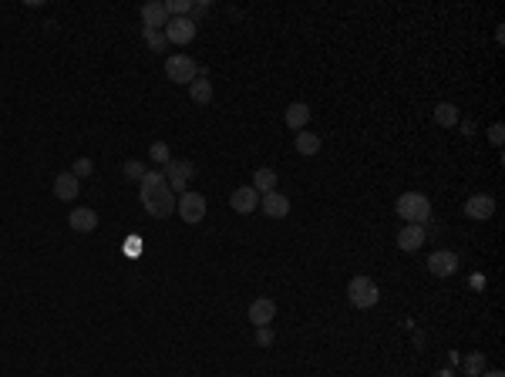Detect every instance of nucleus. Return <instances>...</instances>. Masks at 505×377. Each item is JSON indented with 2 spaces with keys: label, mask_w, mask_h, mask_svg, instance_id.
Segmentation results:
<instances>
[{
  "label": "nucleus",
  "mask_w": 505,
  "mask_h": 377,
  "mask_svg": "<svg viewBox=\"0 0 505 377\" xmlns=\"http://www.w3.org/2000/svg\"><path fill=\"white\" fill-rule=\"evenodd\" d=\"M310 122V108L303 101H294V105H286V125L294 128V132H303V125Z\"/></svg>",
  "instance_id": "17"
},
{
  "label": "nucleus",
  "mask_w": 505,
  "mask_h": 377,
  "mask_svg": "<svg viewBox=\"0 0 505 377\" xmlns=\"http://www.w3.org/2000/svg\"><path fill=\"white\" fill-rule=\"evenodd\" d=\"M428 269H431L435 277H451V273H458V256L448 250H435L428 256Z\"/></svg>",
  "instance_id": "13"
},
{
  "label": "nucleus",
  "mask_w": 505,
  "mask_h": 377,
  "mask_svg": "<svg viewBox=\"0 0 505 377\" xmlns=\"http://www.w3.org/2000/svg\"><path fill=\"white\" fill-rule=\"evenodd\" d=\"M465 216H468V219H478V223L492 219V216H495V199L485 196V192L472 196L468 202H465Z\"/></svg>",
  "instance_id": "11"
},
{
  "label": "nucleus",
  "mask_w": 505,
  "mask_h": 377,
  "mask_svg": "<svg viewBox=\"0 0 505 377\" xmlns=\"http://www.w3.org/2000/svg\"><path fill=\"white\" fill-rule=\"evenodd\" d=\"M394 212H397L405 223L424 226L431 219V199L421 196V192H405V196H397V202H394Z\"/></svg>",
  "instance_id": "2"
},
{
  "label": "nucleus",
  "mask_w": 505,
  "mask_h": 377,
  "mask_svg": "<svg viewBox=\"0 0 505 377\" xmlns=\"http://www.w3.org/2000/svg\"><path fill=\"white\" fill-rule=\"evenodd\" d=\"M273 340H277V334H273L269 327H256V344H260V347H269Z\"/></svg>",
  "instance_id": "28"
},
{
  "label": "nucleus",
  "mask_w": 505,
  "mask_h": 377,
  "mask_svg": "<svg viewBox=\"0 0 505 377\" xmlns=\"http://www.w3.org/2000/svg\"><path fill=\"white\" fill-rule=\"evenodd\" d=\"M162 175H166L168 189L172 192H189L185 185H189V179L196 175V166L189 162V158H172L168 166H162Z\"/></svg>",
  "instance_id": "5"
},
{
  "label": "nucleus",
  "mask_w": 505,
  "mask_h": 377,
  "mask_svg": "<svg viewBox=\"0 0 505 377\" xmlns=\"http://www.w3.org/2000/svg\"><path fill=\"white\" fill-rule=\"evenodd\" d=\"M141 34H145V41H149V47H152L155 54H162V51L168 47V41H166V34H162V30H145L141 28Z\"/></svg>",
  "instance_id": "23"
},
{
  "label": "nucleus",
  "mask_w": 505,
  "mask_h": 377,
  "mask_svg": "<svg viewBox=\"0 0 505 377\" xmlns=\"http://www.w3.org/2000/svg\"><path fill=\"white\" fill-rule=\"evenodd\" d=\"M122 172H125L128 179H145V166H141V162H135V158H128L125 166H122Z\"/></svg>",
  "instance_id": "26"
},
{
  "label": "nucleus",
  "mask_w": 505,
  "mask_h": 377,
  "mask_svg": "<svg viewBox=\"0 0 505 377\" xmlns=\"http://www.w3.org/2000/svg\"><path fill=\"white\" fill-rule=\"evenodd\" d=\"M168 17H189L192 14V0H166Z\"/></svg>",
  "instance_id": "24"
},
{
  "label": "nucleus",
  "mask_w": 505,
  "mask_h": 377,
  "mask_svg": "<svg viewBox=\"0 0 505 377\" xmlns=\"http://www.w3.org/2000/svg\"><path fill=\"white\" fill-rule=\"evenodd\" d=\"M277 172H273V168H256V172H253V189H256V192H263V196H267V192H277Z\"/></svg>",
  "instance_id": "18"
},
{
  "label": "nucleus",
  "mask_w": 505,
  "mask_h": 377,
  "mask_svg": "<svg viewBox=\"0 0 505 377\" xmlns=\"http://www.w3.org/2000/svg\"><path fill=\"white\" fill-rule=\"evenodd\" d=\"M149 155H152V162H158V166H168V162H172V152H168L166 141H152Z\"/></svg>",
  "instance_id": "25"
},
{
  "label": "nucleus",
  "mask_w": 505,
  "mask_h": 377,
  "mask_svg": "<svg viewBox=\"0 0 505 377\" xmlns=\"http://www.w3.org/2000/svg\"><path fill=\"white\" fill-rule=\"evenodd\" d=\"M68 226L74 233H95L98 229V212L81 206V209H71L68 212Z\"/></svg>",
  "instance_id": "14"
},
{
  "label": "nucleus",
  "mask_w": 505,
  "mask_h": 377,
  "mask_svg": "<svg viewBox=\"0 0 505 377\" xmlns=\"http://www.w3.org/2000/svg\"><path fill=\"white\" fill-rule=\"evenodd\" d=\"M458 118H462V115H458V108H455L451 101H441V105L435 108V122L441 128H455L458 125Z\"/></svg>",
  "instance_id": "20"
},
{
  "label": "nucleus",
  "mask_w": 505,
  "mask_h": 377,
  "mask_svg": "<svg viewBox=\"0 0 505 377\" xmlns=\"http://www.w3.org/2000/svg\"><path fill=\"white\" fill-rule=\"evenodd\" d=\"M78 192H81V179H74L71 172H57L54 175V196L61 199V202H71V199H78Z\"/></svg>",
  "instance_id": "16"
},
{
  "label": "nucleus",
  "mask_w": 505,
  "mask_h": 377,
  "mask_svg": "<svg viewBox=\"0 0 505 377\" xmlns=\"http://www.w3.org/2000/svg\"><path fill=\"white\" fill-rule=\"evenodd\" d=\"M424 236H428V229L418 223H405L401 226V233H397V246L405 253H418L421 243H424Z\"/></svg>",
  "instance_id": "12"
},
{
  "label": "nucleus",
  "mask_w": 505,
  "mask_h": 377,
  "mask_svg": "<svg viewBox=\"0 0 505 377\" xmlns=\"http://www.w3.org/2000/svg\"><path fill=\"white\" fill-rule=\"evenodd\" d=\"M122 250H125V256H139L141 253V236H125V246H122Z\"/></svg>",
  "instance_id": "29"
},
{
  "label": "nucleus",
  "mask_w": 505,
  "mask_h": 377,
  "mask_svg": "<svg viewBox=\"0 0 505 377\" xmlns=\"http://www.w3.org/2000/svg\"><path fill=\"white\" fill-rule=\"evenodd\" d=\"M189 98L196 101V105H209V101H212V84L206 81L202 74H199L196 81L189 84Z\"/></svg>",
  "instance_id": "21"
},
{
  "label": "nucleus",
  "mask_w": 505,
  "mask_h": 377,
  "mask_svg": "<svg viewBox=\"0 0 505 377\" xmlns=\"http://www.w3.org/2000/svg\"><path fill=\"white\" fill-rule=\"evenodd\" d=\"M175 209H179V216H182V223L196 226V223L206 219V196H199V192H182L179 202H175Z\"/></svg>",
  "instance_id": "6"
},
{
  "label": "nucleus",
  "mask_w": 505,
  "mask_h": 377,
  "mask_svg": "<svg viewBox=\"0 0 505 377\" xmlns=\"http://www.w3.org/2000/svg\"><path fill=\"white\" fill-rule=\"evenodd\" d=\"M462 371L465 377H482V371H485V354L482 350H475V354H468V357H462Z\"/></svg>",
  "instance_id": "22"
},
{
  "label": "nucleus",
  "mask_w": 505,
  "mask_h": 377,
  "mask_svg": "<svg viewBox=\"0 0 505 377\" xmlns=\"http://www.w3.org/2000/svg\"><path fill=\"white\" fill-rule=\"evenodd\" d=\"M192 37H196V21H192V17H172L166 24L168 44H189Z\"/></svg>",
  "instance_id": "7"
},
{
  "label": "nucleus",
  "mask_w": 505,
  "mask_h": 377,
  "mask_svg": "<svg viewBox=\"0 0 505 377\" xmlns=\"http://www.w3.org/2000/svg\"><path fill=\"white\" fill-rule=\"evenodd\" d=\"M294 141H296V155H307V158L320 152V145H323L320 135H313V132H296Z\"/></svg>",
  "instance_id": "19"
},
{
  "label": "nucleus",
  "mask_w": 505,
  "mask_h": 377,
  "mask_svg": "<svg viewBox=\"0 0 505 377\" xmlns=\"http://www.w3.org/2000/svg\"><path fill=\"white\" fill-rule=\"evenodd\" d=\"M168 21H172V17H168L166 0H149V4L141 7V24H145V30H162Z\"/></svg>",
  "instance_id": "8"
},
{
  "label": "nucleus",
  "mask_w": 505,
  "mask_h": 377,
  "mask_svg": "<svg viewBox=\"0 0 505 377\" xmlns=\"http://www.w3.org/2000/svg\"><path fill=\"white\" fill-rule=\"evenodd\" d=\"M347 300H351V307H357V310L378 307V300H381L378 283L371 277H354L351 283H347Z\"/></svg>",
  "instance_id": "3"
},
{
  "label": "nucleus",
  "mask_w": 505,
  "mask_h": 377,
  "mask_svg": "<svg viewBox=\"0 0 505 377\" xmlns=\"http://www.w3.org/2000/svg\"><path fill=\"white\" fill-rule=\"evenodd\" d=\"M139 202H141V209L149 212V216H155V219H166V216L175 212V202H179V199L168 189L162 168L145 172V179L139 182Z\"/></svg>",
  "instance_id": "1"
},
{
  "label": "nucleus",
  "mask_w": 505,
  "mask_h": 377,
  "mask_svg": "<svg viewBox=\"0 0 505 377\" xmlns=\"http://www.w3.org/2000/svg\"><path fill=\"white\" fill-rule=\"evenodd\" d=\"M502 139H505V128L502 125H492L489 128V141H492V145H502Z\"/></svg>",
  "instance_id": "30"
},
{
  "label": "nucleus",
  "mask_w": 505,
  "mask_h": 377,
  "mask_svg": "<svg viewBox=\"0 0 505 377\" xmlns=\"http://www.w3.org/2000/svg\"><path fill=\"white\" fill-rule=\"evenodd\" d=\"M482 377H505L502 371H482Z\"/></svg>",
  "instance_id": "31"
},
{
  "label": "nucleus",
  "mask_w": 505,
  "mask_h": 377,
  "mask_svg": "<svg viewBox=\"0 0 505 377\" xmlns=\"http://www.w3.org/2000/svg\"><path fill=\"white\" fill-rule=\"evenodd\" d=\"M246 317H250L253 327H269L273 317H277V303H273L269 296H256L250 303V310H246Z\"/></svg>",
  "instance_id": "9"
},
{
  "label": "nucleus",
  "mask_w": 505,
  "mask_h": 377,
  "mask_svg": "<svg viewBox=\"0 0 505 377\" xmlns=\"http://www.w3.org/2000/svg\"><path fill=\"white\" fill-rule=\"evenodd\" d=\"M91 168H95L91 158H78V162L71 166V175H74V179H84V175H91Z\"/></svg>",
  "instance_id": "27"
},
{
  "label": "nucleus",
  "mask_w": 505,
  "mask_h": 377,
  "mask_svg": "<svg viewBox=\"0 0 505 377\" xmlns=\"http://www.w3.org/2000/svg\"><path fill=\"white\" fill-rule=\"evenodd\" d=\"M435 377H455V374H451V371H438Z\"/></svg>",
  "instance_id": "32"
},
{
  "label": "nucleus",
  "mask_w": 505,
  "mask_h": 377,
  "mask_svg": "<svg viewBox=\"0 0 505 377\" xmlns=\"http://www.w3.org/2000/svg\"><path fill=\"white\" fill-rule=\"evenodd\" d=\"M229 206H233L239 216H250V212H256V206H260V192H256L253 185H239V189H233V196H229Z\"/></svg>",
  "instance_id": "10"
},
{
  "label": "nucleus",
  "mask_w": 505,
  "mask_h": 377,
  "mask_svg": "<svg viewBox=\"0 0 505 377\" xmlns=\"http://www.w3.org/2000/svg\"><path fill=\"white\" fill-rule=\"evenodd\" d=\"M166 78L175 84H192L199 78V64L189 54H172L166 57Z\"/></svg>",
  "instance_id": "4"
},
{
  "label": "nucleus",
  "mask_w": 505,
  "mask_h": 377,
  "mask_svg": "<svg viewBox=\"0 0 505 377\" xmlns=\"http://www.w3.org/2000/svg\"><path fill=\"white\" fill-rule=\"evenodd\" d=\"M260 209L267 212L269 219H286L290 216V199L283 196V192H267V196L260 199Z\"/></svg>",
  "instance_id": "15"
}]
</instances>
